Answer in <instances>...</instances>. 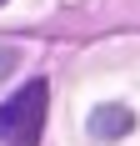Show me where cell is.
<instances>
[{"mask_svg": "<svg viewBox=\"0 0 140 146\" xmlns=\"http://www.w3.org/2000/svg\"><path fill=\"white\" fill-rule=\"evenodd\" d=\"M130 126H135V116H130V106H95V116H90V136H100V141H120V136H130Z\"/></svg>", "mask_w": 140, "mask_h": 146, "instance_id": "obj_2", "label": "cell"}, {"mask_svg": "<svg viewBox=\"0 0 140 146\" xmlns=\"http://www.w3.org/2000/svg\"><path fill=\"white\" fill-rule=\"evenodd\" d=\"M0 5H5V0H0Z\"/></svg>", "mask_w": 140, "mask_h": 146, "instance_id": "obj_3", "label": "cell"}, {"mask_svg": "<svg viewBox=\"0 0 140 146\" xmlns=\"http://www.w3.org/2000/svg\"><path fill=\"white\" fill-rule=\"evenodd\" d=\"M45 106H50V86L45 81H25L10 101L0 106V141L5 146H40Z\"/></svg>", "mask_w": 140, "mask_h": 146, "instance_id": "obj_1", "label": "cell"}]
</instances>
